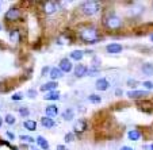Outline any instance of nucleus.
<instances>
[{"label": "nucleus", "instance_id": "5", "mask_svg": "<svg viewBox=\"0 0 153 150\" xmlns=\"http://www.w3.org/2000/svg\"><path fill=\"white\" fill-rule=\"evenodd\" d=\"M57 8H58V4L54 3V1H48V3H45V6H43V11H45V14H48V15L56 12Z\"/></svg>", "mask_w": 153, "mask_h": 150}, {"label": "nucleus", "instance_id": "34", "mask_svg": "<svg viewBox=\"0 0 153 150\" xmlns=\"http://www.w3.org/2000/svg\"><path fill=\"white\" fill-rule=\"evenodd\" d=\"M7 137H8L10 139H15V135L11 133V131H7Z\"/></svg>", "mask_w": 153, "mask_h": 150}, {"label": "nucleus", "instance_id": "31", "mask_svg": "<svg viewBox=\"0 0 153 150\" xmlns=\"http://www.w3.org/2000/svg\"><path fill=\"white\" fill-rule=\"evenodd\" d=\"M65 141H67V142H72L73 141V134L72 133L67 134V135H65Z\"/></svg>", "mask_w": 153, "mask_h": 150}, {"label": "nucleus", "instance_id": "14", "mask_svg": "<svg viewBox=\"0 0 153 150\" xmlns=\"http://www.w3.org/2000/svg\"><path fill=\"white\" fill-rule=\"evenodd\" d=\"M41 123H42V126L45 127V129H52V127L54 126V120H53L52 118H49V116L41 118Z\"/></svg>", "mask_w": 153, "mask_h": 150}, {"label": "nucleus", "instance_id": "25", "mask_svg": "<svg viewBox=\"0 0 153 150\" xmlns=\"http://www.w3.org/2000/svg\"><path fill=\"white\" fill-rule=\"evenodd\" d=\"M88 100H90L91 101V103H100V101H102V98H100V96H98V95H90V96H88Z\"/></svg>", "mask_w": 153, "mask_h": 150}, {"label": "nucleus", "instance_id": "16", "mask_svg": "<svg viewBox=\"0 0 153 150\" xmlns=\"http://www.w3.org/2000/svg\"><path fill=\"white\" fill-rule=\"evenodd\" d=\"M45 112H46L48 116H56L58 114V108H57V106H53V104H50V106L46 107Z\"/></svg>", "mask_w": 153, "mask_h": 150}, {"label": "nucleus", "instance_id": "44", "mask_svg": "<svg viewBox=\"0 0 153 150\" xmlns=\"http://www.w3.org/2000/svg\"><path fill=\"white\" fill-rule=\"evenodd\" d=\"M0 29H1V26H0Z\"/></svg>", "mask_w": 153, "mask_h": 150}, {"label": "nucleus", "instance_id": "15", "mask_svg": "<svg viewBox=\"0 0 153 150\" xmlns=\"http://www.w3.org/2000/svg\"><path fill=\"white\" fill-rule=\"evenodd\" d=\"M10 39H11V42H14V44H19L20 33L18 31V30H11V31H10Z\"/></svg>", "mask_w": 153, "mask_h": 150}, {"label": "nucleus", "instance_id": "28", "mask_svg": "<svg viewBox=\"0 0 153 150\" xmlns=\"http://www.w3.org/2000/svg\"><path fill=\"white\" fill-rule=\"evenodd\" d=\"M142 85H144L146 89H153V83H150V81H144Z\"/></svg>", "mask_w": 153, "mask_h": 150}, {"label": "nucleus", "instance_id": "38", "mask_svg": "<svg viewBox=\"0 0 153 150\" xmlns=\"http://www.w3.org/2000/svg\"><path fill=\"white\" fill-rule=\"evenodd\" d=\"M0 150H11V147H10V146H7V145H6V146H4V147H0Z\"/></svg>", "mask_w": 153, "mask_h": 150}, {"label": "nucleus", "instance_id": "11", "mask_svg": "<svg viewBox=\"0 0 153 150\" xmlns=\"http://www.w3.org/2000/svg\"><path fill=\"white\" fill-rule=\"evenodd\" d=\"M85 129H87V123L84 120H77L75 123V126H73L75 133H83V131H85Z\"/></svg>", "mask_w": 153, "mask_h": 150}, {"label": "nucleus", "instance_id": "7", "mask_svg": "<svg viewBox=\"0 0 153 150\" xmlns=\"http://www.w3.org/2000/svg\"><path fill=\"white\" fill-rule=\"evenodd\" d=\"M106 50L110 54H118V53L122 52V46L119 44H110V45H107Z\"/></svg>", "mask_w": 153, "mask_h": 150}, {"label": "nucleus", "instance_id": "10", "mask_svg": "<svg viewBox=\"0 0 153 150\" xmlns=\"http://www.w3.org/2000/svg\"><path fill=\"white\" fill-rule=\"evenodd\" d=\"M127 96L131 99H140V98H144V96H148L146 91H130L127 93Z\"/></svg>", "mask_w": 153, "mask_h": 150}, {"label": "nucleus", "instance_id": "26", "mask_svg": "<svg viewBox=\"0 0 153 150\" xmlns=\"http://www.w3.org/2000/svg\"><path fill=\"white\" fill-rule=\"evenodd\" d=\"M20 141L22 142H27V143H34V138L29 135H20Z\"/></svg>", "mask_w": 153, "mask_h": 150}, {"label": "nucleus", "instance_id": "23", "mask_svg": "<svg viewBox=\"0 0 153 150\" xmlns=\"http://www.w3.org/2000/svg\"><path fill=\"white\" fill-rule=\"evenodd\" d=\"M71 42V38L68 37V35H60V37L57 38V44H60V45H64V44H69Z\"/></svg>", "mask_w": 153, "mask_h": 150}, {"label": "nucleus", "instance_id": "21", "mask_svg": "<svg viewBox=\"0 0 153 150\" xmlns=\"http://www.w3.org/2000/svg\"><path fill=\"white\" fill-rule=\"evenodd\" d=\"M45 99H46V100H58V99H60V93H58L57 91H52V92H49L45 96Z\"/></svg>", "mask_w": 153, "mask_h": 150}, {"label": "nucleus", "instance_id": "40", "mask_svg": "<svg viewBox=\"0 0 153 150\" xmlns=\"http://www.w3.org/2000/svg\"><path fill=\"white\" fill-rule=\"evenodd\" d=\"M1 123H3V120H1V118H0V127H1Z\"/></svg>", "mask_w": 153, "mask_h": 150}, {"label": "nucleus", "instance_id": "43", "mask_svg": "<svg viewBox=\"0 0 153 150\" xmlns=\"http://www.w3.org/2000/svg\"><path fill=\"white\" fill-rule=\"evenodd\" d=\"M0 8H1V4H0Z\"/></svg>", "mask_w": 153, "mask_h": 150}, {"label": "nucleus", "instance_id": "36", "mask_svg": "<svg viewBox=\"0 0 153 150\" xmlns=\"http://www.w3.org/2000/svg\"><path fill=\"white\" fill-rule=\"evenodd\" d=\"M115 95H117V96H121V95H122V89H117V91H115Z\"/></svg>", "mask_w": 153, "mask_h": 150}, {"label": "nucleus", "instance_id": "42", "mask_svg": "<svg viewBox=\"0 0 153 150\" xmlns=\"http://www.w3.org/2000/svg\"><path fill=\"white\" fill-rule=\"evenodd\" d=\"M152 41H153V35H152Z\"/></svg>", "mask_w": 153, "mask_h": 150}, {"label": "nucleus", "instance_id": "17", "mask_svg": "<svg viewBox=\"0 0 153 150\" xmlns=\"http://www.w3.org/2000/svg\"><path fill=\"white\" fill-rule=\"evenodd\" d=\"M35 141H37V143L39 145L41 149H43V150H48V149H49V143H48V141L43 138V137H38Z\"/></svg>", "mask_w": 153, "mask_h": 150}, {"label": "nucleus", "instance_id": "1", "mask_svg": "<svg viewBox=\"0 0 153 150\" xmlns=\"http://www.w3.org/2000/svg\"><path fill=\"white\" fill-rule=\"evenodd\" d=\"M80 38L87 44H95L99 39V33L95 27H84L80 30Z\"/></svg>", "mask_w": 153, "mask_h": 150}, {"label": "nucleus", "instance_id": "9", "mask_svg": "<svg viewBox=\"0 0 153 150\" xmlns=\"http://www.w3.org/2000/svg\"><path fill=\"white\" fill-rule=\"evenodd\" d=\"M87 70H88V68L85 67V65H77V67L75 68V76L76 77H83V76L87 75Z\"/></svg>", "mask_w": 153, "mask_h": 150}, {"label": "nucleus", "instance_id": "19", "mask_svg": "<svg viewBox=\"0 0 153 150\" xmlns=\"http://www.w3.org/2000/svg\"><path fill=\"white\" fill-rule=\"evenodd\" d=\"M129 139L130 141H138L140 138H141V133L140 131H137V130H131V131H129Z\"/></svg>", "mask_w": 153, "mask_h": 150}, {"label": "nucleus", "instance_id": "3", "mask_svg": "<svg viewBox=\"0 0 153 150\" xmlns=\"http://www.w3.org/2000/svg\"><path fill=\"white\" fill-rule=\"evenodd\" d=\"M99 8H100V6H99L98 1H85V3H83V6H81V10H83V12L85 15L96 14V12L99 11Z\"/></svg>", "mask_w": 153, "mask_h": 150}, {"label": "nucleus", "instance_id": "22", "mask_svg": "<svg viewBox=\"0 0 153 150\" xmlns=\"http://www.w3.org/2000/svg\"><path fill=\"white\" fill-rule=\"evenodd\" d=\"M83 52L81 50H75V52H72L71 53V58H73V60H76V61H80L81 58H83Z\"/></svg>", "mask_w": 153, "mask_h": 150}, {"label": "nucleus", "instance_id": "35", "mask_svg": "<svg viewBox=\"0 0 153 150\" xmlns=\"http://www.w3.org/2000/svg\"><path fill=\"white\" fill-rule=\"evenodd\" d=\"M57 150H68V149L64 146V145H58V146H57Z\"/></svg>", "mask_w": 153, "mask_h": 150}, {"label": "nucleus", "instance_id": "39", "mask_svg": "<svg viewBox=\"0 0 153 150\" xmlns=\"http://www.w3.org/2000/svg\"><path fill=\"white\" fill-rule=\"evenodd\" d=\"M146 149H149V150H153V145H150V146H146Z\"/></svg>", "mask_w": 153, "mask_h": 150}, {"label": "nucleus", "instance_id": "29", "mask_svg": "<svg viewBox=\"0 0 153 150\" xmlns=\"http://www.w3.org/2000/svg\"><path fill=\"white\" fill-rule=\"evenodd\" d=\"M19 114L22 116H27V115H29V110H27V108H25V107H23V108H19Z\"/></svg>", "mask_w": 153, "mask_h": 150}, {"label": "nucleus", "instance_id": "30", "mask_svg": "<svg viewBox=\"0 0 153 150\" xmlns=\"http://www.w3.org/2000/svg\"><path fill=\"white\" fill-rule=\"evenodd\" d=\"M11 99H12V100H22V99H23V96L20 95V93H15L14 96H11Z\"/></svg>", "mask_w": 153, "mask_h": 150}, {"label": "nucleus", "instance_id": "12", "mask_svg": "<svg viewBox=\"0 0 153 150\" xmlns=\"http://www.w3.org/2000/svg\"><path fill=\"white\" fill-rule=\"evenodd\" d=\"M56 88H57V83L56 81H50V83H46L43 84V85H41V91H43V92H48V91H54Z\"/></svg>", "mask_w": 153, "mask_h": 150}, {"label": "nucleus", "instance_id": "13", "mask_svg": "<svg viewBox=\"0 0 153 150\" xmlns=\"http://www.w3.org/2000/svg\"><path fill=\"white\" fill-rule=\"evenodd\" d=\"M50 78L52 80H58V78L62 77V72H61L60 68H52L50 69Z\"/></svg>", "mask_w": 153, "mask_h": 150}, {"label": "nucleus", "instance_id": "24", "mask_svg": "<svg viewBox=\"0 0 153 150\" xmlns=\"http://www.w3.org/2000/svg\"><path fill=\"white\" fill-rule=\"evenodd\" d=\"M64 119L65 120H72L73 116H75V114H73V110H71V108H68V110H65V112L62 114Z\"/></svg>", "mask_w": 153, "mask_h": 150}, {"label": "nucleus", "instance_id": "6", "mask_svg": "<svg viewBox=\"0 0 153 150\" xmlns=\"http://www.w3.org/2000/svg\"><path fill=\"white\" fill-rule=\"evenodd\" d=\"M60 69L61 72H67V73L72 70V64H71V61L68 58H62L60 61Z\"/></svg>", "mask_w": 153, "mask_h": 150}, {"label": "nucleus", "instance_id": "27", "mask_svg": "<svg viewBox=\"0 0 153 150\" xmlns=\"http://www.w3.org/2000/svg\"><path fill=\"white\" fill-rule=\"evenodd\" d=\"M15 122H16V119H15V116H14V115L8 114V115L6 116V123H7V124H14Z\"/></svg>", "mask_w": 153, "mask_h": 150}, {"label": "nucleus", "instance_id": "2", "mask_svg": "<svg viewBox=\"0 0 153 150\" xmlns=\"http://www.w3.org/2000/svg\"><path fill=\"white\" fill-rule=\"evenodd\" d=\"M104 24H106L107 29H110V30H118L122 27V20L117 15H110L108 18H106Z\"/></svg>", "mask_w": 153, "mask_h": 150}, {"label": "nucleus", "instance_id": "8", "mask_svg": "<svg viewBox=\"0 0 153 150\" xmlns=\"http://www.w3.org/2000/svg\"><path fill=\"white\" fill-rule=\"evenodd\" d=\"M110 87V83L106 80V78H99L96 81V89L98 91H107Z\"/></svg>", "mask_w": 153, "mask_h": 150}, {"label": "nucleus", "instance_id": "33", "mask_svg": "<svg viewBox=\"0 0 153 150\" xmlns=\"http://www.w3.org/2000/svg\"><path fill=\"white\" fill-rule=\"evenodd\" d=\"M29 95H30V98H35L37 92H35V91H33V89H30V91H29Z\"/></svg>", "mask_w": 153, "mask_h": 150}, {"label": "nucleus", "instance_id": "18", "mask_svg": "<svg viewBox=\"0 0 153 150\" xmlns=\"http://www.w3.org/2000/svg\"><path fill=\"white\" fill-rule=\"evenodd\" d=\"M25 129L29 131H35L37 130V122L35 120H26L25 122Z\"/></svg>", "mask_w": 153, "mask_h": 150}, {"label": "nucleus", "instance_id": "32", "mask_svg": "<svg viewBox=\"0 0 153 150\" xmlns=\"http://www.w3.org/2000/svg\"><path fill=\"white\" fill-rule=\"evenodd\" d=\"M87 73H88L90 76H95L96 73H98V69H88L87 70Z\"/></svg>", "mask_w": 153, "mask_h": 150}, {"label": "nucleus", "instance_id": "20", "mask_svg": "<svg viewBox=\"0 0 153 150\" xmlns=\"http://www.w3.org/2000/svg\"><path fill=\"white\" fill-rule=\"evenodd\" d=\"M142 72L146 76H152L153 75V64H145V65H142Z\"/></svg>", "mask_w": 153, "mask_h": 150}, {"label": "nucleus", "instance_id": "4", "mask_svg": "<svg viewBox=\"0 0 153 150\" xmlns=\"http://www.w3.org/2000/svg\"><path fill=\"white\" fill-rule=\"evenodd\" d=\"M20 18V12L18 8H10L8 11L4 15V19L8 20V22H12V20H18Z\"/></svg>", "mask_w": 153, "mask_h": 150}, {"label": "nucleus", "instance_id": "37", "mask_svg": "<svg viewBox=\"0 0 153 150\" xmlns=\"http://www.w3.org/2000/svg\"><path fill=\"white\" fill-rule=\"evenodd\" d=\"M121 150H134V149H131L129 146H123V147H121Z\"/></svg>", "mask_w": 153, "mask_h": 150}, {"label": "nucleus", "instance_id": "41", "mask_svg": "<svg viewBox=\"0 0 153 150\" xmlns=\"http://www.w3.org/2000/svg\"><path fill=\"white\" fill-rule=\"evenodd\" d=\"M31 150H38V149H37V147H33V149H31Z\"/></svg>", "mask_w": 153, "mask_h": 150}]
</instances>
